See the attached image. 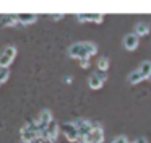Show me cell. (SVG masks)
<instances>
[{"label": "cell", "instance_id": "6da1fadb", "mask_svg": "<svg viewBox=\"0 0 151 143\" xmlns=\"http://www.w3.org/2000/svg\"><path fill=\"white\" fill-rule=\"evenodd\" d=\"M98 52V46L94 42H75L70 46L68 55L72 58H78V60H85L89 58L91 55H94Z\"/></svg>", "mask_w": 151, "mask_h": 143}, {"label": "cell", "instance_id": "7a4b0ae2", "mask_svg": "<svg viewBox=\"0 0 151 143\" xmlns=\"http://www.w3.org/2000/svg\"><path fill=\"white\" fill-rule=\"evenodd\" d=\"M42 132L39 129V125L36 124V120H31V122L24 124L20 130V136H21V143H31L34 138H37V135Z\"/></svg>", "mask_w": 151, "mask_h": 143}, {"label": "cell", "instance_id": "3957f363", "mask_svg": "<svg viewBox=\"0 0 151 143\" xmlns=\"http://www.w3.org/2000/svg\"><path fill=\"white\" fill-rule=\"evenodd\" d=\"M102 142H104V130H102V127L99 125V124L93 122L91 132H89L88 135L83 138V142H80V143H102Z\"/></svg>", "mask_w": 151, "mask_h": 143}, {"label": "cell", "instance_id": "277c9868", "mask_svg": "<svg viewBox=\"0 0 151 143\" xmlns=\"http://www.w3.org/2000/svg\"><path fill=\"white\" fill-rule=\"evenodd\" d=\"M17 57V47L15 46H8L4 49V52L0 54V68H8Z\"/></svg>", "mask_w": 151, "mask_h": 143}, {"label": "cell", "instance_id": "5b68a950", "mask_svg": "<svg viewBox=\"0 0 151 143\" xmlns=\"http://www.w3.org/2000/svg\"><path fill=\"white\" fill-rule=\"evenodd\" d=\"M106 80H107V72H94V73L89 75V80H88V84L91 90H99V88H102V84L106 83Z\"/></svg>", "mask_w": 151, "mask_h": 143}, {"label": "cell", "instance_id": "8992f818", "mask_svg": "<svg viewBox=\"0 0 151 143\" xmlns=\"http://www.w3.org/2000/svg\"><path fill=\"white\" fill-rule=\"evenodd\" d=\"M62 132L65 135V138L72 143H78L80 142V136H78V130H76L75 124L73 122H65L62 125Z\"/></svg>", "mask_w": 151, "mask_h": 143}, {"label": "cell", "instance_id": "52a82bcc", "mask_svg": "<svg viewBox=\"0 0 151 143\" xmlns=\"http://www.w3.org/2000/svg\"><path fill=\"white\" fill-rule=\"evenodd\" d=\"M73 124H75L76 130H78L80 142H83V138H85V136L88 135L89 132H91V129H93V122H89V120H85V119H78V120H75Z\"/></svg>", "mask_w": 151, "mask_h": 143}, {"label": "cell", "instance_id": "ba28073f", "mask_svg": "<svg viewBox=\"0 0 151 143\" xmlns=\"http://www.w3.org/2000/svg\"><path fill=\"white\" fill-rule=\"evenodd\" d=\"M34 120H36V124L39 125L41 130H46V127L54 120V117H52V112H50L49 109H44V110H41L39 116H37Z\"/></svg>", "mask_w": 151, "mask_h": 143}, {"label": "cell", "instance_id": "9c48e42d", "mask_svg": "<svg viewBox=\"0 0 151 143\" xmlns=\"http://www.w3.org/2000/svg\"><path fill=\"white\" fill-rule=\"evenodd\" d=\"M59 124L55 122V120H52V122L49 124V125L46 127V136H47V142L50 143H55L57 142V136H59Z\"/></svg>", "mask_w": 151, "mask_h": 143}, {"label": "cell", "instance_id": "30bf717a", "mask_svg": "<svg viewBox=\"0 0 151 143\" xmlns=\"http://www.w3.org/2000/svg\"><path fill=\"white\" fill-rule=\"evenodd\" d=\"M76 18H78L80 21L102 23V20H104V15H101V13H78V15H76Z\"/></svg>", "mask_w": 151, "mask_h": 143}, {"label": "cell", "instance_id": "8fae6325", "mask_svg": "<svg viewBox=\"0 0 151 143\" xmlns=\"http://www.w3.org/2000/svg\"><path fill=\"white\" fill-rule=\"evenodd\" d=\"M124 47L127 49V51H135V49L138 47V36L133 34V32L127 34L124 38Z\"/></svg>", "mask_w": 151, "mask_h": 143}, {"label": "cell", "instance_id": "7c38bea8", "mask_svg": "<svg viewBox=\"0 0 151 143\" xmlns=\"http://www.w3.org/2000/svg\"><path fill=\"white\" fill-rule=\"evenodd\" d=\"M37 21V15H31V13H20L18 15V23L21 25H33Z\"/></svg>", "mask_w": 151, "mask_h": 143}, {"label": "cell", "instance_id": "4fadbf2b", "mask_svg": "<svg viewBox=\"0 0 151 143\" xmlns=\"http://www.w3.org/2000/svg\"><path fill=\"white\" fill-rule=\"evenodd\" d=\"M138 70H140L141 75H143V78H150L151 77V62L150 60H143Z\"/></svg>", "mask_w": 151, "mask_h": 143}, {"label": "cell", "instance_id": "5bb4252c", "mask_svg": "<svg viewBox=\"0 0 151 143\" xmlns=\"http://www.w3.org/2000/svg\"><path fill=\"white\" fill-rule=\"evenodd\" d=\"M145 78H143V75L140 73V70H133L130 75H128V81H130V84H137V83H140V81H143Z\"/></svg>", "mask_w": 151, "mask_h": 143}, {"label": "cell", "instance_id": "9a60e30c", "mask_svg": "<svg viewBox=\"0 0 151 143\" xmlns=\"http://www.w3.org/2000/svg\"><path fill=\"white\" fill-rule=\"evenodd\" d=\"M148 32H150V26H148L146 23H137V26H135V34L137 36H146Z\"/></svg>", "mask_w": 151, "mask_h": 143}, {"label": "cell", "instance_id": "2e32d148", "mask_svg": "<svg viewBox=\"0 0 151 143\" xmlns=\"http://www.w3.org/2000/svg\"><path fill=\"white\" fill-rule=\"evenodd\" d=\"M17 23H18V15H7L2 20V25H5V26H13Z\"/></svg>", "mask_w": 151, "mask_h": 143}, {"label": "cell", "instance_id": "e0dca14e", "mask_svg": "<svg viewBox=\"0 0 151 143\" xmlns=\"http://www.w3.org/2000/svg\"><path fill=\"white\" fill-rule=\"evenodd\" d=\"M98 70H101V72H107L109 70V58L107 57H101L98 60Z\"/></svg>", "mask_w": 151, "mask_h": 143}, {"label": "cell", "instance_id": "ac0fdd59", "mask_svg": "<svg viewBox=\"0 0 151 143\" xmlns=\"http://www.w3.org/2000/svg\"><path fill=\"white\" fill-rule=\"evenodd\" d=\"M8 77H10V70L8 68H0V84L5 83L8 80Z\"/></svg>", "mask_w": 151, "mask_h": 143}, {"label": "cell", "instance_id": "d6986e66", "mask_svg": "<svg viewBox=\"0 0 151 143\" xmlns=\"http://www.w3.org/2000/svg\"><path fill=\"white\" fill-rule=\"evenodd\" d=\"M112 143H128V138L125 135H119V136H115V138L112 140Z\"/></svg>", "mask_w": 151, "mask_h": 143}, {"label": "cell", "instance_id": "ffe728a7", "mask_svg": "<svg viewBox=\"0 0 151 143\" xmlns=\"http://www.w3.org/2000/svg\"><path fill=\"white\" fill-rule=\"evenodd\" d=\"M80 65H81V68H89V58H85V60H80Z\"/></svg>", "mask_w": 151, "mask_h": 143}, {"label": "cell", "instance_id": "44dd1931", "mask_svg": "<svg viewBox=\"0 0 151 143\" xmlns=\"http://www.w3.org/2000/svg\"><path fill=\"white\" fill-rule=\"evenodd\" d=\"M133 143H148V140L145 138V136H140V138H137Z\"/></svg>", "mask_w": 151, "mask_h": 143}, {"label": "cell", "instance_id": "7402d4cb", "mask_svg": "<svg viewBox=\"0 0 151 143\" xmlns=\"http://www.w3.org/2000/svg\"><path fill=\"white\" fill-rule=\"evenodd\" d=\"M128 143H133V142H128Z\"/></svg>", "mask_w": 151, "mask_h": 143}, {"label": "cell", "instance_id": "603a6c76", "mask_svg": "<svg viewBox=\"0 0 151 143\" xmlns=\"http://www.w3.org/2000/svg\"><path fill=\"white\" fill-rule=\"evenodd\" d=\"M150 80H151V77H150Z\"/></svg>", "mask_w": 151, "mask_h": 143}]
</instances>
